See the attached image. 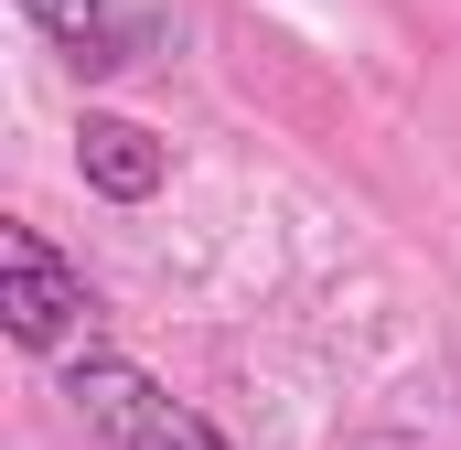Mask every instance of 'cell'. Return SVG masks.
Returning a JSON list of instances; mask_svg holds the SVG:
<instances>
[{"instance_id": "cell-1", "label": "cell", "mask_w": 461, "mask_h": 450, "mask_svg": "<svg viewBox=\"0 0 461 450\" xmlns=\"http://www.w3.org/2000/svg\"><path fill=\"white\" fill-rule=\"evenodd\" d=\"M65 397H76V418L108 450H236L204 408H183V397H172L161 375H140L129 354H76V364H65Z\"/></svg>"}, {"instance_id": "cell-2", "label": "cell", "mask_w": 461, "mask_h": 450, "mask_svg": "<svg viewBox=\"0 0 461 450\" xmlns=\"http://www.w3.org/2000/svg\"><path fill=\"white\" fill-rule=\"evenodd\" d=\"M0 322H11V343H32V354H76V333L97 322L86 268L54 257V236L22 225V215L0 225Z\"/></svg>"}, {"instance_id": "cell-4", "label": "cell", "mask_w": 461, "mask_h": 450, "mask_svg": "<svg viewBox=\"0 0 461 450\" xmlns=\"http://www.w3.org/2000/svg\"><path fill=\"white\" fill-rule=\"evenodd\" d=\"M76 172H86V194H108V204H150L161 172H172V150H161L140 118L86 108V118H76Z\"/></svg>"}, {"instance_id": "cell-3", "label": "cell", "mask_w": 461, "mask_h": 450, "mask_svg": "<svg viewBox=\"0 0 461 450\" xmlns=\"http://www.w3.org/2000/svg\"><path fill=\"white\" fill-rule=\"evenodd\" d=\"M22 22H32L76 76H118V65H140V54L161 43V22H140V11H118V0H22Z\"/></svg>"}]
</instances>
